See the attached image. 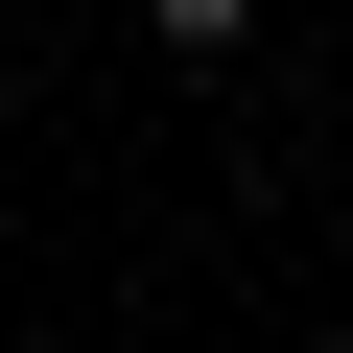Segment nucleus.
<instances>
[{
    "label": "nucleus",
    "instance_id": "f257e3e1",
    "mask_svg": "<svg viewBox=\"0 0 353 353\" xmlns=\"http://www.w3.org/2000/svg\"><path fill=\"white\" fill-rule=\"evenodd\" d=\"M141 24H165V48H236V24H259V0H141Z\"/></svg>",
    "mask_w": 353,
    "mask_h": 353
}]
</instances>
